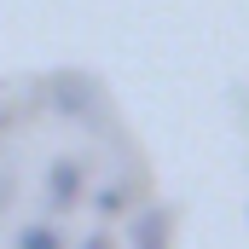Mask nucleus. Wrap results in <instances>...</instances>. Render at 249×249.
Returning <instances> with one entry per match:
<instances>
[{
    "label": "nucleus",
    "mask_w": 249,
    "mask_h": 249,
    "mask_svg": "<svg viewBox=\"0 0 249 249\" xmlns=\"http://www.w3.org/2000/svg\"><path fill=\"white\" fill-rule=\"evenodd\" d=\"M127 244L133 249H174V209H162V203L139 209L133 226H127Z\"/></svg>",
    "instance_id": "nucleus-2"
},
{
    "label": "nucleus",
    "mask_w": 249,
    "mask_h": 249,
    "mask_svg": "<svg viewBox=\"0 0 249 249\" xmlns=\"http://www.w3.org/2000/svg\"><path fill=\"white\" fill-rule=\"evenodd\" d=\"M81 249H110V238H105V232H93V238H87Z\"/></svg>",
    "instance_id": "nucleus-6"
},
{
    "label": "nucleus",
    "mask_w": 249,
    "mask_h": 249,
    "mask_svg": "<svg viewBox=\"0 0 249 249\" xmlns=\"http://www.w3.org/2000/svg\"><path fill=\"white\" fill-rule=\"evenodd\" d=\"M18 249H64L58 226H18Z\"/></svg>",
    "instance_id": "nucleus-5"
},
{
    "label": "nucleus",
    "mask_w": 249,
    "mask_h": 249,
    "mask_svg": "<svg viewBox=\"0 0 249 249\" xmlns=\"http://www.w3.org/2000/svg\"><path fill=\"white\" fill-rule=\"evenodd\" d=\"M127 191H133L127 180H110V186H99V191H93V209H99V214H122V209H127Z\"/></svg>",
    "instance_id": "nucleus-4"
},
{
    "label": "nucleus",
    "mask_w": 249,
    "mask_h": 249,
    "mask_svg": "<svg viewBox=\"0 0 249 249\" xmlns=\"http://www.w3.org/2000/svg\"><path fill=\"white\" fill-rule=\"evenodd\" d=\"M99 81L87 75V70H58V75H47V105L70 116V122H81V116H99Z\"/></svg>",
    "instance_id": "nucleus-1"
},
{
    "label": "nucleus",
    "mask_w": 249,
    "mask_h": 249,
    "mask_svg": "<svg viewBox=\"0 0 249 249\" xmlns=\"http://www.w3.org/2000/svg\"><path fill=\"white\" fill-rule=\"evenodd\" d=\"M47 203H53V209H64V214L81 203V168H75L70 157H58V162L47 168Z\"/></svg>",
    "instance_id": "nucleus-3"
}]
</instances>
